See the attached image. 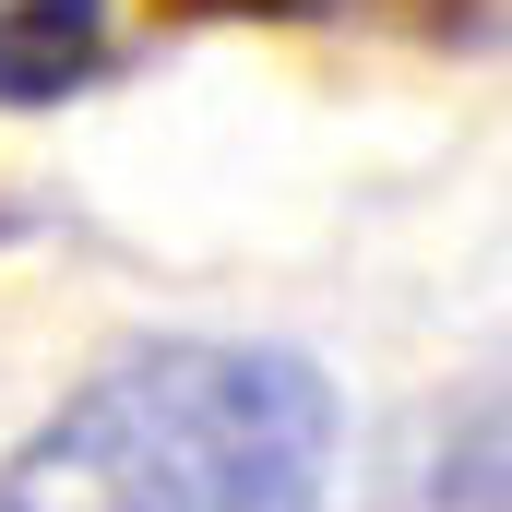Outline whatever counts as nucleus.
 I'll list each match as a JSON object with an SVG mask.
<instances>
[{
    "label": "nucleus",
    "instance_id": "1",
    "mask_svg": "<svg viewBox=\"0 0 512 512\" xmlns=\"http://www.w3.org/2000/svg\"><path fill=\"white\" fill-rule=\"evenodd\" d=\"M334 382L298 346H131L12 453L0 512H334Z\"/></svg>",
    "mask_w": 512,
    "mask_h": 512
},
{
    "label": "nucleus",
    "instance_id": "2",
    "mask_svg": "<svg viewBox=\"0 0 512 512\" xmlns=\"http://www.w3.org/2000/svg\"><path fill=\"white\" fill-rule=\"evenodd\" d=\"M108 60V0H0V108H60Z\"/></svg>",
    "mask_w": 512,
    "mask_h": 512
}]
</instances>
